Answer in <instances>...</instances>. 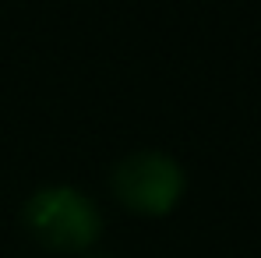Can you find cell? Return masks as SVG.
Segmentation results:
<instances>
[{"instance_id":"2","label":"cell","mask_w":261,"mask_h":258,"mask_svg":"<svg viewBox=\"0 0 261 258\" xmlns=\"http://www.w3.org/2000/svg\"><path fill=\"white\" fill-rule=\"evenodd\" d=\"M110 187L130 213L166 216L180 202V195L187 187V177H184L173 156L155 152V149H141V152L124 156L113 167Z\"/></svg>"},{"instance_id":"1","label":"cell","mask_w":261,"mask_h":258,"mask_svg":"<svg viewBox=\"0 0 261 258\" xmlns=\"http://www.w3.org/2000/svg\"><path fill=\"white\" fill-rule=\"evenodd\" d=\"M25 226L49 251H85L102 233V213L78 187H39L25 202Z\"/></svg>"}]
</instances>
